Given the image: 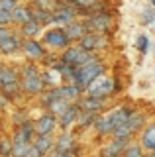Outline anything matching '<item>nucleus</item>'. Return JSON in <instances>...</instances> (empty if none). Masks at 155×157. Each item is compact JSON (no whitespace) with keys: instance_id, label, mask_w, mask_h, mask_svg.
Returning <instances> with one entry per match:
<instances>
[{"instance_id":"nucleus-1","label":"nucleus","mask_w":155,"mask_h":157,"mask_svg":"<svg viewBox=\"0 0 155 157\" xmlns=\"http://www.w3.org/2000/svg\"><path fill=\"white\" fill-rule=\"evenodd\" d=\"M104 73V65L98 61V59H94V61L86 63L83 67H75V71H73V77H71V82L75 86H79L81 90H85L86 86H89V82L96 78L98 75H102Z\"/></svg>"},{"instance_id":"nucleus-2","label":"nucleus","mask_w":155,"mask_h":157,"mask_svg":"<svg viewBox=\"0 0 155 157\" xmlns=\"http://www.w3.org/2000/svg\"><path fill=\"white\" fill-rule=\"evenodd\" d=\"M89 94L86 96H90V98H108L110 94L114 92V81L110 77H102V75H98L96 78H93V81L89 82V86L85 88Z\"/></svg>"},{"instance_id":"nucleus-3","label":"nucleus","mask_w":155,"mask_h":157,"mask_svg":"<svg viewBox=\"0 0 155 157\" xmlns=\"http://www.w3.org/2000/svg\"><path fill=\"white\" fill-rule=\"evenodd\" d=\"M94 55H93V51H85L83 47H69L65 53H63V57H61V63H65V65H71V67H83L86 65V63H90V61H94Z\"/></svg>"},{"instance_id":"nucleus-4","label":"nucleus","mask_w":155,"mask_h":157,"mask_svg":"<svg viewBox=\"0 0 155 157\" xmlns=\"http://www.w3.org/2000/svg\"><path fill=\"white\" fill-rule=\"evenodd\" d=\"M51 14H53V24H59L63 28V26H67V24L75 22L79 10L69 2H59V0H57V4H55V8H53Z\"/></svg>"},{"instance_id":"nucleus-5","label":"nucleus","mask_w":155,"mask_h":157,"mask_svg":"<svg viewBox=\"0 0 155 157\" xmlns=\"http://www.w3.org/2000/svg\"><path fill=\"white\" fill-rule=\"evenodd\" d=\"M83 24H85V28L89 29V32L102 33V36H104V33L112 28V16H110L108 12H96L90 18H86Z\"/></svg>"},{"instance_id":"nucleus-6","label":"nucleus","mask_w":155,"mask_h":157,"mask_svg":"<svg viewBox=\"0 0 155 157\" xmlns=\"http://www.w3.org/2000/svg\"><path fill=\"white\" fill-rule=\"evenodd\" d=\"M22 78H24L22 86H24V90H26V92H33V94H36V92H41L43 90L41 75L37 73V69L33 67V65H26V67H24Z\"/></svg>"},{"instance_id":"nucleus-7","label":"nucleus","mask_w":155,"mask_h":157,"mask_svg":"<svg viewBox=\"0 0 155 157\" xmlns=\"http://www.w3.org/2000/svg\"><path fill=\"white\" fill-rule=\"evenodd\" d=\"M79 45L85 51H94V49H102L106 47V37L102 33H94V32H86L83 37L79 39Z\"/></svg>"},{"instance_id":"nucleus-8","label":"nucleus","mask_w":155,"mask_h":157,"mask_svg":"<svg viewBox=\"0 0 155 157\" xmlns=\"http://www.w3.org/2000/svg\"><path fill=\"white\" fill-rule=\"evenodd\" d=\"M43 41H45L47 45H51V47H67L69 45V37H67V33H65V28H61V26L45 32Z\"/></svg>"},{"instance_id":"nucleus-9","label":"nucleus","mask_w":155,"mask_h":157,"mask_svg":"<svg viewBox=\"0 0 155 157\" xmlns=\"http://www.w3.org/2000/svg\"><path fill=\"white\" fill-rule=\"evenodd\" d=\"M55 126H57L55 116H53V114H43L40 120L36 122V126H33V132H36L37 136H49Z\"/></svg>"},{"instance_id":"nucleus-10","label":"nucleus","mask_w":155,"mask_h":157,"mask_svg":"<svg viewBox=\"0 0 155 157\" xmlns=\"http://www.w3.org/2000/svg\"><path fill=\"white\" fill-rule=\"evenodd\" d=\"M126 147H128V137H116L114 141H110V144L104 147L102 155L104 157H120Z\"/></svg>"},{"instance_id":"nucleus-11","label":"nucleus","mask_w":155,"mask_h":157,"mask_svg":"<svg viewBox=\"0 0 155 157\" xmlns=\"http://www.w3.org/2000/svg\"><path fill=\"white\" fill-rule=\"evenodd\" d=\"M86 32H89V29L85 28V24L77 22V20L71 22V24H67V28H65V33H67V37H69V41H79Z\"/></svg>"},{"instance_id":"nucleus-12","label":"nucleus","mask_w":155,"mask_h":157,"mask_svg":"<svg viewBox=\"0 0 155 157\" xmlns=\"http://www.w3.org/2000/svg\"><path fill=\"white\" fill-rule=\"evenodd\" d=\"M20 47H22V43H20V39H18V36H14V33H10L6 39L0 41V53H4V55H12V53H16Z\"/></svg>"},{"instance_id":"nucleus-13","label":"nucleus","mask_w":155,"mask_h":157,"mask_svg":"<svg viewBox=\"0 0 155 157\" xmlns=\"http://www.w3.org/2000/svg\"><path fill=\"white\" fill-rule=\"evenodd\" d=\"M10 14H12V22L20 24V26L32 20V8L30 6H22V4H18V6L14 8Z\"/></svg>"},{"instance_id":"nucleus-14","label":"nucleus","mask_w":155,"mask_h":157,"mask_svg":"<svg viewBox=\"0 0 155 157\" xmlns=\"http://www.w3.org/2000/svg\"><path fill=\"white\" fill-rule=\"evenodd\" d=\"M22 47H24V51H26V55H30V57L40 59V57L45 55V49H43L41 43L36 41V39H26V41L22 43Z\"/></svg>"},{"instance_id":"nucleus-15","label":"nucleus","mask_w":155,"mask_h":157,"mask_svg":"<svg viewBox=\"0 0 155 157\" xmlns=\"http://www.w3.org/2000/svg\"><path fill=\"white\" fill-rule=\"evenodd\" d=\"M79 114H81V108L77 106V104H75V106L71 104V106H69V108H67V110L59 116V124H61L63 128H69L73 122H75L77 118H79Z\"/></svg>"},{"instance_id":"nucleus-16","label":"nucleus","mask_w":155,"mask_h":157,"mask_svg":"<svg viewBox=\"0 0 155 157\" xmlns=\"http://www.w3.org/2000/svg\"><path fill=\"white\" fill-rule=\"evenodd\" d=\"M32 134H33V126L28 122V124H24V126L18 128L12 144H30V141H32Z\"/></svg>"},{"instance_id":"nucleus-17","label":"nucleus","mask_w":155,"mask_h":157,"mask_svg":"<svg viewBox=\"0 0 155 157\" xmlns=\"http://www.w3.org/2000/svg\"><path fill=\"white\" fill-rule=\"evenodd\" d=\"M32 20H36V22L43 28V26H47V24H53V14H51V10L32 8Z\"/></svg>"},{"instance_id":"nucleus-18","label":"nucleus","mask_w":155,"mask_h":157,"mask_svg":"<svg viewBox=\"0 0 155 157\" xmlns=\"http://www.w3.org/2000/svg\"><path fill=\"white\" fill-rule=\"evenodd\" d=\"M102 104H104L102 98H90V96H86V98H83V100H81L79 108H81L83 112H98L100 108H102Z\"/></svg>"},{"instance_id":"nucleus-19","label":"nucleus","mask_w":155,"mask_h":157,"mask_svg":"<svg viewBox=\"0 0 155 157\" xmlns=\"http://www.w3.org/2000/svg\"><path fill=\"white\" fill-rule=\"evenodd\" d=\"M130 108H126V106H122V108H116V110L110 114L108 118H110V124H112V130L116 126H120V124H124L126 120H128V116H130Z\"/></svg>"},{"instance_id":"nucleus-20","label":"nucleus","mask_w":155,"mask_h":157,"mask_svg":"<svg viewBox=\"0 0 155 157\" xmlns=\"http://www.w3.org/2000/svg\"><path fill=\"white\" fill-rule=\"evenodd\" d=\"M57 94H59V98H63V100H75V98H79L81 94V88L75 86V85H67V86H59L57 88Z\"/></svg>"},{"instance_id":"nucleus-21","label":"nucleus","mask_w":155,"mask_h":157,"mask_svg":"<svg viewBox=\"0 0 155 157\" xmlns=\"http://www.w3.org/2000/svg\"><path fill=\"white\" fill-rule=\"evenodd\" d=\"M142 144H143L145 149L155 151V124L145 128V132H143V136H142Z\"/></svg>"},{"instance_id":"nucleus-22","label":"nucleus","mask_w":155,"mask_h":157,"mask_svg":"<svg viewBox=\"0 0 155 157\" xmlns=\"http://www.w3.org/2000/svg\"><path fill=\"white\" fill-rule=\"evenodd\" d=\"M33 147H36L41 155H45L47 151L53 147V140H51L49 136H37V140L33 141Z\"/></svg>"},{"instance_id":"nucleus-23","label":"nucleus","mask_w":155,"mask_h":157,"mask_svg":"<svg viewBox=\"0 0 155 157\" xmlns=\"http://www.w3.org/2000/svg\"><path fill=\"white\" fill-rule=\"evenodd\" d=\"M47 106H49L51 114H53V116L57 118V116H61L63 112H65L67 108L71 106V102H69V100H63V98H57V100H53L51 104H47Z\"/></svg>"},{"instance_id":"nucleus-24","label":"nucleus","mask_w":155,"mask_h":157,"mask_svg":"<svg viewBox=\"0 0 155 157\" xmlns=\"http://www.w3.org/2000/svg\"><path fill=\"white\" fill-rule=\"evenodd\" d=\"M14 81H18V73L12 67H0V86L14 82Z\"/></svg>"},{"instance_id":"nucleus-25","label":"nucleus","mask_w":155,"mask_h":157,"mask_svg":"<svg viewBox=\"0 0 155 157\" xmlns=\"http://www.w3.org/2000/svg\"><path fill=\"white\" fill-rule=\"evenodd\" d=\"M128 126L132 128V132H135V130H139L143 124H145V116L142 114V112H130V116H128Z\"/></svg>"},{"instance_id":"nucleus-26","label":"nucleus","mask_w":155,"mask_h":157,"mask_svg":"<svg viewBox=\"0 0 155 157\" xmlns=\"http://www.w3.org/2000/svg\"><path fill=\"white\" fill-rule=\"evenodd\" d=\"M20 32H22L26 37H33V36H37V33L41 32V26L36 22V20H30V22L22 24V29H20Z\"/></svg>"},{"instance_id":"nucleus-27","label":"nucleus","mask_w":155,"mask_h":157,"mask_svg":"<svg viewBox=\"0 0 155 157\" xmlns=\"http://www.w3.org/2000/svg\"><path fill=\"white\" fill-rule=\"evenodd\" d=\"M69 4H73L79 12H85V10H93L96 8V4H98V0H67Z\"/></svg>"},{"instance_id":"nucleus-28","label":"nucleus","mask_w":155,"mask_h":157,"mask_svg":"<svg viewBox=\"0 0 155 157\" xmlns=\"http://www.w3.org/2000/svg\"><path fill=\"white\" fill-rule=\"evenodd\" d=\"M94 124H96V130H98L100 134H112V124H110V118L108 116L98 118Z\"/></svg>"},{"instance_id":"nucleus-29","label":"nucleus","mask_w":155,"mask_h":157,"mask_svg":"<svg viewBox=\"0 0 155 157\" xmlns=\"http://www.w3.org/2000/svg\"><path fill=\"white\" fill-rule=\"evenodd\" d=\"M0 88H2V92H4V94H6L8 98H12V96L20 94V82H18V81L8 82V85H2Z\"/></svg>"},{"instance_id":"nucleus-30","label":"nucleus","mask_w":155,"mask_h":157,"mask_svg":"<svg viewBox=\"0 0 155 157\" xmlns=\"http://www.w3.org/2000/svg\"><path fill=\"white\" fill-rule=\"evenodd\" d=\"M71 147H73V137L69 134H65V136H61L59 137V141H57V151H71Z\"/></svg>"},{"instance_id":"nucleus-31","label":"nucleus","mask_w":155,"mask_h":157,"mask_svg":"<svg viewBox=\"0 0 155 157\" xmlns=\"http://www.w3.org/2000/svg\"><path fill=\"white\" fill-rule=\"evenodd\" d=\"M112 134H114L116 137H128L130 134H132V128L128 126V122H124V124H120V126H116V128H114Z\"/></svg>"},{"instance_id":"nucleus-32","label":"nucleus","mask_w":155,"mask_h":157,"mask_svg":"<svg viewBox=\"0 0 155 157\" xmlns=\"http://www.w3.org/2000/svg\"><path fill=\"white\" fill-rule=\"evenodd\" d=\"M30 144H12V149H10V155L12 157H24L28 151Z\"/></svg>"},{"instance_id":"nucleus-33","label":"nucleus","mask_w":155,"mask_h":157,"mask_svg":"<svg viewBox=\"0 0 155 157\" xmlns=\"http://www.w3.org/2000/svg\"><path fill=\"white\" fill-rule=\"evenodd\" d=\"M135 47L139 49V53H147V47H149L147 36H138V39H135Z\"/></svg>"},{"instance_id":"nucleus-34","label":"nucleus","mask_w":155,"mask_h":157,"mask_svg":"<svg viewBox=\"0 0 155 157\" xmlns=\"http://www.w3.org/2000/svg\"><path fill=\"white\" fill-rule=\"evenodd\" d=\"M124 157H142V147H138V145L126 147V149H124Z\"/></svg>"},{"instance_id":"nucleus-35","label":"nucleus","mask_w":155,"mask_h":157,"mask_svg":"<svg viewBox=\"0 0 155 157\" xmlns=\"http://www.w3.org/2000/svg\"><path fill=\"white\" fill-rule=\"evenodd\" d=\"M18 6V0H0V10H6V12H12L14 8Z\"/></svg>"},{"instance_id":"nucleus-36","label":"nucleus","mask_w":155,"mask_h":157,"mask_svg":"<svg viewBox=\"0 0 155 157\" xmlns=\"http://www.w3.org/2000/svg\"><path fill=\"white\" fill-rule=\"evenodd\" d=\"M10 149H12V141L10 140L0 141V155H10Z\"/></svg>"},{"instance_id":"nucleus-37","label":"nucleus","mask_w":155,"mask_h":157,"mask_svg":"<svg viewBox=\"0 0 155 157\" xmlns=\"http://www.w3.org/2000/svg\"><path fill=\"white\" fill-rule=\"evenodd\" d=\"M12 22V14L6 10H0V26H8Z\"/></svg>"},{"instance_id":"nucleus-38","label":"nucleus","mask_w":155,"mask_h":157,"mask_svg":"<svg viewBox=\"0 0 155 157\" xmlns=\"http://www.w3.org/2000/svg\"><path fill=\"white\" fill-rule=\"evenodd\" d=\"M143 22H145V24L155 22V14H153V10H151V8H147V10L143 12Z\"/></svg>"},{"instance_id":"nucleus-39","label":"nucleus","mask_w":155,"mask_h":157,"mask_svg":"<svg viewBox=\"0 0 155 157\" xmlns=\"http://www.w3.org/2000/svg\"><path fill=\"white\" fill-rule=\"evenodd\" d=\"M24 157H41V153H40V151H37V149H36L33 145H30V147H28V151H26V155H24Z\"/></svg>"},{"instance_id":"nucleus-40","label":"nucleus","mask_w":155,"mask_h":157,"mask_svg":"<svg viewBox=\"0 0 155 157\" xmlns=\"http://www.w3.org/2000/svg\"><path fill=\"white\" fill-rule=\"evenodd\" d=\"M10 33H12V32L8 29V26H0V41H2V39H6Z\"/></svg>"},{"instance_id":"nucleus-41","label":"nucleus","mask_w":155,"mask_h":157,"mask_svg":"<svg viewBox=\"0 0 155 157\" xmlns=\"http://www.w3.org/2000/svg\"><path fill=\"white\" fill-rule=\"evenodd\" d=\"M59 157H75V153H73V151H61Z\"/></svg>"},{"instance_id":"nucleus-42","label":"nucleus","mask_w":155,"mask_h":157,"mask_svg":"<svg viewBox=\"0 0 155 157\" xmlns=\"http://www.w3.org/2000/svg\"><path fill=\"white\" fill-rule=\"evenodd\" d=\"M151 6H153V8H155V0H151Z\"/></svg>"},{"instance_id":"nucleus-43","label":"nucleus","mask_w":155,"mask_h":157,"mask_svg":"<svg viewBox=\"0 0 155 157\" xmlns=\"http://www.w3.org/2000/svg\"><path fill=\"white\" fill-rule=\"evenodd\" d=\"M149 157H155V151H153V153H151V155H149Z\"/></svg>"}]
</instances>
